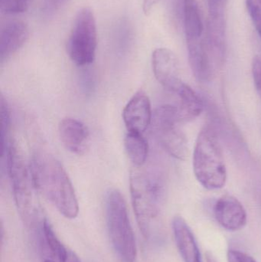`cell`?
<instances>
[{
  "mask_svg": "<svg viewBox=\"0 0 261 262\" xmlns=\"http://www.w3.org/2000/svg\"><path fill=\"white\" fill-rule=\"evenodd\" d=\"M30 169L34 183L65 218L74 220L79 212L73 185L61 163L49 152L38 151L32 156Z\"/></svg>",
  "mask_w": 261,
  "mask_h": 262,
  "instance_id": "cell-1",
  "label": "cell"
},
{
  "mask_svg": "<svg viewBox=\"0 0 261 262\" xmlns=\"http://www.w3.org/2000/svg\"><path fill=\"white\" fill-rule=\"evenodd\" d=\"M6 160L18 215L24 225L32 227L39 218L40 206L30 165L26 163L21 149L14 141H9L8 145Z\"/></svg>",
  "mask_w": 261,
  "mask_h": 262,
  "instance_id": "cell-2",
  "label": "cell"
},
{
  "mask_svg": "<svg viewBox=\"0 0 261 262\" xmlns=\"http://www.w3.org/2000/svg\"><path fill=\"white\" fill-rule=\"evenodd\" d=\"M130 185L136 221L139 230L147 239L151 236L160 213L163 187L153 174L136 167L130 173Z\"/></svg>",
  "mask_w": 261,
  "mask_h": 262,
  "instance_id": "cell-3",
  "label": "cell"
},
{
  "mask_svg": "<svg viewBox=\"0 0 261 262\" xmlns=\"http://www.w3.org/2000/svg\"><path fill=\"white\" fill-rule=\"evenodd\" d=\"M193 169L198 181L209 190L222 189L227 169L220 142L211 127H205L198 136L193 154Z\"/></svg>",
  "mask_w": 261,
  "mask_h": 262,
  "instance_id": "cell-4",
  "label": "cell"
},
{
  "mask_svg": "<svg viewBox=\"0 0 261 262\" xmlns=\"http://www.w3.org/2000/svg\"><path fill=\"white\" fill-rule=\"evenodd\" d=\"M106 211L109 235L115 251L124 261L134 262L137 256L136 239L121 192L116 189L109 191Z\"/></svg>",
  "mask_w": 261,
  "mask_h": 262,
  "instance_id": "cell-5",
  "label": "cell"
},
{
  "mask_svg": "<svg viewBox=\"0 0 261 262\" xmlns=\"http://www.w3.org/2000/svg\"><path fill=\"white\" fill-rule=\"evenodd\" d=\"M98 30L94 14L90 8L81 9L75 17L67 43L70 60L78 66L92 64L96 56Z\"/></svg>",
  "mask_w": 261,
  "mask_h": 262,
  "instance_id": "cell-6",
  "label": "cell"
},
{
  "mask_svg": "<svg viewBox=\"0 0 261 262\" xmlns=\"http://www.w3.org/2000/svg\"><path fill=\"white\" fill-rule=\"evenodd\" d=\"M176 106L162 105L156 109L152 118V126L161 146L169 154L178 160H185L188 155L186 137L180 130Z\"/></svg>",
  "mask_w": 261,
  "mask_h": 262,
  "instance_id": "cell-7",
  "label": "cell"
},
{
  "mask_svg": "<svg viewBox=\"0 0 261 262\" xmlns=\"http://www.w3.org/2000/svg\"><path fill=\"white\" fill-rule=\"evenodd\" d=\"M228 0H208L207 41L215 64L222 68L227 55V9Z\"/></svg>",
  "mask_w": 261,
  "mask_h": 262,
  "instance_id": "cell-8",
  "label": "cell"
},
{
  "mask_svg": "<svg viewBox=\"0 0 261 262\" xmlns=\"http://www.w3.org/2000/svg\"><path fill=\"white\" fill-rule=\"evenodd\" d=\"M184 29L188 55L208 53L207 18L204 12V0H184Z\"/></svg>",
  "mask_w": 261,
  "mask_h": 262,
  "instance_id": "cell-9",
  "label": "cell"
},
{
  "mask_svg": "<svg viewBox=\"0 0 261 262\" xmlns=\"http://www.w3.org/2000/svg\"><path fill=\"white\" fill-rule=\"evenodd\" d=\"M153 73L156 80L170 92L176 93L182 84L180 68L176 55L170 49L159 48L152 57Z\"/></svg>",
  "mask_w": 261,
  "mask_h": 262,
  "instance_id": "cell-10",
  "label": "cell"
},
{
  "mask_svg": "<svg viewBox=\"0 0 261 262\" xmlns=\"http://www.w3.org/2000/svg\"><path fill=\"white\" fill-rule=\"evenodd\" d=\"M214 215L219 224L230 232L242 230L248 222L245 207L232 195H222L216 201Z\"/></svg>",
  "mask_w": 261,
  "mask_h": 262,
  "instance_id": "cell-11",
  "label": "cell"
},
{
  "mask_svg": "<svg viewBox=\"0 0 261 262\" xmlns=\"http://www.w3.org/2000/svg\"><path fill=\"white\" fill-rule=\"evenodd\" d=\"M123 118L128 132L144 134L153 118L148 96L141 91L133 95L124 108Z\"/></svg>",
  "mask_w": 261,
  "mask_h": 262,
  "instance_id": "cell-12",
  "label": "cell"
},
{
  "mask_svg": "<svg viewBox=\"0 0 261 262\" xmlns=\"http://www.w3.org/2000/svg\"><path fill=\"white\" fill-rule=\"evenodd\" d=\"M58 132L63 145L73 154L82 155L88 149L90 134L81 121L64 118L59 124Z\"/></svg>",
  "mask_w": 261,
  "mask_h": 262,
  "instance_id": "cell-13",
  "label": "cell"
},
{
  "mask_svg": "<svg viewBox=\"0 0 261 262\" xmlns=\"http://www.w3.org/2000/svg\"><path fill=\"white\" fill-rule=\"evenodd\" d=\"M173 231L176 247L184 262H202L196 237L185 220L176 215L173 220Z\"/></svg>",
  "mask_w": 261,
  "mask_h": 262,
  "instance_id": "cell-14",
  "label": "cell"
},
{
  "mask_svg": "<svg viewBox=\"0 0 261 262\" xmlns=\"http://www.w3.org/2000/svg\"><path fill=\"white\" fill-rule=\"evenodd\" d=\"M29 36V29L26 23L12 21L6 23L0 31V61L4 62L19 50Z\"/></svg>",
  "mask_w": 261,
  "mask_h": 262,
  "instance_id": "cell-15",
  "label": "cell"
},
{
  "mask_svg": "<svg viewBox=\"0 0 261 262\" xmlns=\"http://www.w3.org/2000/svg\"><path fill=\"white\" fill-rule=\"evenodd\" d=\"M176 94L179 97V105L176 107L180 121H193L203 112V101L188 84L182 83Z\"/></svg>",
  "mask_w": 261,
  "mask_h": 262,
  "instance_id": "cell-16",
  "label": "cell"
},
{
  "mask_svg": "<svg viewBox=\"0 0 261 262\" xmlns=\"http://www.w3.org/2000/svg\"><path fill=\"white\" fill-rule=\"evenodd\" d=\"M126 151L134 167L141 168L146 162L149 154V146L143 134L128 132L124 140Z\"/></svg>",
  "mask_w": 261,
  "mask_h": 262,
  "instance_id": "cell-17",
  "label": "cell"
},
{
  "mask_svg": "<svg viewBox=\"0 0 261 262\" xmlns=\"http://www.w3.org/2000/svg\"><path fill=\"white\" fill-rule=\"evenodd\" d=\"M42 230L48 247L55 262H65L69 252L63 246L54 232L53 228L46 219L43 220Z\"/></svg>",
  "mask_w": 261,
  "mask_h": 262,
  "instance_id": "cell-18",
  "label": "cell"
},
{
  "mask_svg": "<svg viewBox=\"0 0 261 262\" xmlns=\"http://www.w3.org/2000/svg\"><path fill=\"white\" fill-rule=\"evenodd\" d=\"M0 118H1V151L2 156H4L9 143L8 137H9V127H10V112H9L7 102L3 95H1L0 98Z\"/></svg>",
  "mask_w": 261,
  "mask_h": 262,
  "instance_id": "cell-19",
  "label": "cell"
},
{
  "mask_svg": "<svg viewBox=\"0 0 261 262\" xmlns=\"http://www.w3.org/2000/svg\"><path fill=\"white\" fill-rule=\"evenodd\" d=\"M29 0H0V9L6 15L22 13L27 10Z\"/></svg>",
  "mask_w": 261,
  "mask_h": 262,
  "instance_id": "cell-20",
  "label": "cell"
},
{
  "mask_svg": "<svg viewBox=\"0 0 261 262\" xmlns=\"http://www.w3.org/2000/svg\"><path fill=\"white\" fill-rule=\"evenodd\" d=\"M247 8L261 39V0H246Z\"/></svg>",
  "mask_w": 261,
  "mask_h": 262,
  "instance_id": "cell-21",
  "label": "cell"
},
{
  "mask_svg": "<svg viewBox=\"0 0 261 262\" xmlns=\"http://www.w3.org/2000/svg\"><path fill=\"white\" fill-rule=\"evenodd\" d=\"M252 75L254 85L261 96V58L255 57L252 63Z\"/></svg>",
  "mask_w": 261,
  "mask_h": 262,
  "instance_id": "cell-22",
  "label": "cell"
},
{
  "mask_svg": "<svg viewBox=\"0 0 261 262\" xmlns=\"http://www.w3.org/2000/svg\"><path fill=\"white\" fill-rule=\"evenodd\" d=\"M228 262H257L255 259L245 252L230 249L227 253Z\"/></svg>",
  "mask_w": 261,
  "mask_h": 262,
  "instance_id": "cell-23",
  "label": "cell"
},
{
  "mask_svg": "<svg viewBox=\"0 0 261 262\" xmlns=\"http://www.w3.org/2000/svg\"><path fill=\"white\" fill-rule=\"evenodd\" d=\"M68 0H45V9L49 11L57 10L64 6Z\"/></svg>",
  "mask_w": 261,
  "mask_h": 262,
  "instance_id": "cell-24",
  "label": "cell"
},
{
  "mask_svg": "<svg viewBox=\"0 0 261 262\" xmlns=\"http://www.w3.org/2000/svg\"><path fill=\"white\" fill-rule=\"evenodd\" d=\"M160 0H144L143 2V10L145 15H148L153 10L154 6L157 4Z\"/></svg>",
  "mask_w": 261,
  "mask_h": 262,
  "instance_id": "cell-25",
  "label": "cell"
},
{
  "mask_svg": "<svg viewBox=\"0 0 261 262\" xmlns=\"http://www.w3.org/2000/svg\"><path fill=\"white\" fill-rule=\"evenodd\" d=\"M65 262H81L79 261L77 256H75V254L72 252H69L68 256H67V260Z\"/></svg>",
  "mask_w": 261,
  "mask_h": 262,
  "instance_id": "cell-26",
  "label": "cell"
},
{
  "mask_svg": "<svg viewBox=\"0 0 261 262\" xmlns=\"http://www.w3.org/2000/svg\"><path fill=\"white\" fill-rule=\"evenodd\" d=\"M206 261L207 262H219L216 259V257L213 255V254L209 252L206 253Z\"/></svg>",
  "mask_w": 261,
  "mask_h": 262,
  "instance_id": "cell-27",
  "label": "cell"
},
{
  "mask_svg": "<svg viewBox=\"0 0 261 262\" xmlns=\"http://www.w3.org/2000/svg\"><path fill=\"white\" fill-rule=\"evenodd\" d=\"M43 262H55L53 261V260H51V259H45L44 260V261Z\"/></svg>",
  "mask_w": 261,
  "mask_h": 262,
  "instance_id": "cell-28",
  "label": "cell"
}]
</instances>
